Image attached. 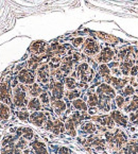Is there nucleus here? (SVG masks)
<instances>
[{
  "instance_id": "nucleus-6",
  "label": "nucleus",
  "mask_w": 138,
  "mask_h": 154,
  "mask_svg": "<svg viewBox=\"0 0 138 154\" xmlns=\"http://www.w3.org/2000/svg\"><path fill=\"white\" fill-rule=\"evenodd\" d=\"M0 100L5 104L11 103V91L5 83L0 84Z\"/></svg>"
},
{
  "instance_id": "nucleus-17",
  "label": "nucleus",
  "mask_w": 138,
  "mask_h": 154,
  "mask_svg": "<svg viewBox=\"0 0 138 154\" xmlns=\"http://www.w3.org/2000/svg\"><path fill=\"white\" fill-rule=\"evenodd\" d=\"M138 109V97L135 96L133 98V100L130 101V103H127V105L124 106V112L125 113H132V112H135Z\"/></svg>"
},
{
  "instance_id": "nucleus-4",
  "label": "nucleus",
  "mask_w": 138,
  "mask_h": 154,
  "mask_svg": "<svg viewBox=\"0 0 138 154\" xmlns=\"http://www.w3.org/2000/svg\"><path fill=\"white\" fill-rule=\"evenodd\" d=\"M111 117L113 118V120L115 121L116 125H118L119 127H127V117L122 113L121 111H113L111 112Z\"/></svg>"
},
{
  "instance_id": "nucleus-30",
  "label": "nucleus",
  "mask_w": 138,
  "mask_h": 154,
  "mask_svg": "<svg viewBox=\"0 0 138 154\" xmlns=\"http://www.w3.org/2000/svg\"><path fill=\"white\" fill-rule=\"evenodd\" d=\"M65 85L67 86V88L69 89H75L77 86V83H75V80L73 78H66L65 80Z\"/></svg>"
},
{
  "instance_id": "nucleus-1",
  "label": "nucleus",
  "mask_w": 138,
  "mask_h": 154,
  "mask_svg": "<svg viewBox=\"0 0 138 154\" xmlns=\"http://www.w3.org/2000/svg\"><path fill=\"white\" fill-rule=\"evenodd\" d=\"M97 95L100 102H109L112 99L116 98V91L114 87L109 86V84H101L97 89Z\"/></svg>"
},
{
  "instance_id": "nucleus-23",
  "label": "nucleus",
  "mask_w": 138,
  "mask_h": 154,
  "mask_svg": "<svg viewBox=\"0 0 138 154\" xmlns=\"http://www.w3.org/2000/svg\"><path fill=\"white\" fill-rule=\"evenodd\" d=\"M18 135H23V137L25 139L31 140V139L33 138L34 133H33V131H32V129H30V128H23V129L18 131Z\"/></svg>"
},
{
  "instance_id": "nucleus-19",
  "label": "nucleus",
  "mask_w": 138,
  "mask_h": 154,
  "mask_svg": "<svg viewBox=\"0 0 138 154\" xmlns=\"http://www.w3.org/2000/svg\"><path fill=\"white\" fill-rule=\"evenodd\" d=\"M10 117V109L8 104L0 102V119L1 120H8Z\"/></svg>"
},
{
  "instance_id": "nucleus-31",
  "label": "nucleus",
  "mask_w": 138,
  "mask_h": 154,
  "mask_svg": "<svg viewBox=\"0 0 138 154\" xmlns=\"http://www.w3.org/2000/svg\"><path fill=\"white\" fill-rule=\"evenodd\" d=\"M18 118L23 121H28L30 119V114L26 109H21L18 112Z\"/></svg>"
},
{
  "instance_id": "nucleus-10",
  "label": "nucleus",
  "mask_w": 138,
  "mask_h": 154,
  "mask_svg": "<svg viewBox=\"0 0 138 154\" xmlns=\"http://www.w3.org/2000/svg\"><path fill=\"white\" fill-rule=\"evenodd\" d=\"M19 82L23 84H34V77L32 75V73H30L28 70H23L18 75Z\"/></svg>"
},
{
  "instance_id": "nucleus-26",
  "label": "nucleus",
  "mask_w": 138,
  "mask_h": 154,
  "mask_svg": "<svg viewBox=\"0 0 138 154\" xmlns=\"http://www.w3.org/2000/svg\"><path fill=\"white\" fill-rule=\"evenodd\" d=\"M99 104V97L97 94L90 93L88 96V105L90 107H96Z\"/></svg>"
},
{
  "instance_id": "nucleus-15",
  "label": "nucleus",
  "mask_w": 138,
  "mask_h": 154,
  "mask_svg": "<svg viewBox=\"0 0 138 154\" xmlns=\"http://www.w3.org/2000/svg\"><path fill=\"white\" fill-rule=\"evenodd\" d=\"M124 154H138V140L131 141L123 149Z\"/></svg>"
},
{
  "instance_id": "nucleus-11",
  "label": "nucleus",
  "mask_w": 138,
  "mask_h": 154,
  "mask_svg": "<svg viewBox=\"0 0 138 154\" xmlns=\"http://www.w3.org/2000/svg\"><path fill=\"white\" fill-rule=\"evenodd\" d=\"M109 79L106 80L109 83H111L114 86V88L116 89H121L124 87V85L127 84V80L120 79V78H116V77H107Z\"/></svg>"
},
{
  "instance_id": "nucleus-2",
  "label": "nucleus",
  "mask_w": 138,
  "mask_h": 154,
  "mask_svg": "<svg viewBox=\"0 0 138 154\" xmlns=\"http://www.w3.org/2000/svg\"><path fill=\"white\" fill-rule=\"evenodd\" d=\"M26 91L21 87H16L13 94V103L16 106H23L26 104Z\"/></svg>"
},
{
  "instance_id": "nucleus-24",
  "label": "nucleus",
  "mask_w": 138,
  "mask_h": 154,
  "mask_svg": "<svg viewBox=\"0 0 138 154\" xmlns=\"http://www.w3.org/2000/svg\"><path fill=\"white\" fill-rule=\"evenodd\" d=\"M133 67V61H125L123 63H121L120 66V69H121V72L124 75H127L131 72V69Z\"/></svg>"
},
{
  "instance_id": "nucleus-21",
  "label": "nucleus",
  "mask_w": 138,
  "mask_h": 154,
  "mask_svg": "<svg viewBox=\"0 0 138 154\" xmlns=\"http://www.w3.org/2000/svg\"><path fill=\"white\" fill-rule=\"evenodd\" d=\"M72 106L75 107L77 111L80 112H86L88 109V106L86 104L85 102L83 101L82 99H75L72 101Z\"/></svg>"
},
{
  "instance_id": "nucleus-38",
  "label": "nucleus",
  "mask_w": 138,
  "mask_h": 154,
  "mask_svg": "<svg viewBox=\"0 0 138 154\" xmlns=\"http://www.w3.org/2000/svg\"><path fill=\"white\" fill-rule=\"evenodd\" d=\"M138 73V67H132L131 69V75H136Z\"/></svg>"
},
{
  "instance_id": "nucleus-34",
  "label": "nucleus",
  "mask_w": 138,
  "mask_h": 154,
  "mask_svg": "<svg viewBox=\"0 0 138 154\" xmlns=\"http://www.w3.org/2000/svg\"><path fill=\"white\" fill-rule=\"evenodd\" d=\"M27 146H28V143H27V139H25V138H19V139H17V143H15V147L17 148V149H26L27 148Z\"/></svg>"
},
{
  "instance_id": "nucleus-3",
  "label": "nucleus",
  "mask_w": 138,
  "mask_h": 154,
  "mask_svg": "<svg viewBox=\"0 0 138 154\" xmlns=\"http://www.w3.org/2000/svg\"><path fill=\"white\" fill-rule=\"evenodd\" d=\"M30 122H32L34 125L36 127H43L44 123H46V121L48 120L47 116H46L45 113L43 112H34L30 115Z\"/></svg>"
},
{
  "instance_id": "nucleus-39",
  "label": "nucleus",
  "mask_w": 138,
  "mask_h": 154,
  "mask_svg": "<svg viewBox=\"0 0 138 154\" xmlns=\"http://www.w3.org/2000/svg\"><path fill=\"white\" fill-rule=\"evenodd\" d=\"M82 42H83V39H82V38H77V39H75V41H73V44H75V46H79Z\"/></svg>"
},
{
  "instance_id": "nucleus-14",
  "label": "nucleus",
  "mask_w": 138,
  "mask_h": 154,
  "mask_svg": "<svg viewBox=\"0 0 138 154\" xmlns=\"http://www.w3.org/2000/svg\"><path fill=\"white\" fill-rule=\"evenodd\" d=\"M28 109L30 111H34V112H37V111H41V101L39 99H37L36 97H33L29 102H28Z\"/></svg>"
},
{
  "instance_id": "nucleus-8",
  "label": "nucleus",
  "mask_w": 138,
  "mask_h": 154,
  "mask_svg": "<svg viewBox=\"0 0 138 154\" xmlns=\"http://www.w3.org/2000/svg\"><path fill=\"white\" fill-rule=\"evenodd\" d=\"M96 120L102 125L103 127H107L109 129H114V125H115V121L113 120V118L109 116H100V117H96Z\"/></svg>"
},
{
  "instance_id": "nucleus-37",
  "label": "nucleus",
  "mask_w": 138,
  "mask_h": 154,
  "mask_svg": "<svg viewBox=\"0 0 138 154\" xmlns=\"http://www.w3.org/2000/svg\"><path fill=\"white\" fill-rule=\"evenodd\" d=\"M59 154H72V153H71V151L68 149V148L62 147L61 149H60V151H59Z\"/></svg>"
},
{
  "instance_id": "nucleus-9",
  "label": "nucleus",
  "mask_w": 138,
  "mask_h": 154,
  "mask_svg": "<svg viewBox=\"0 0 138 154\" xmlns=\"http://www.w3.org/2000/svg\"><path fill=\"white\" fill-rule=\"evenodd\" d=\"M31 147L35 154H49L48 153L47 148H46V145L41 143L39 140L33 141V143H31Z\"/></svg>"
},
{
  "instance_id": "nucleus-18",
  "label": "nucleus",
  "mask_w": 138,
  "mask_h": 154,
  "mask_svg": "<svg viewBox=\"0 0 138 154\" xmlns=\"http://www.w3.org/2000/svg\"><path fill=\"white\" fill-rule=\"evenodd\" d=\"M65 130H66V132H67L70 136H72V137H75V136L77 135V132H75V122L72 121L71 118H69V119L66 120Z\"/></svg>"
},
{
  "instance_id": "nucleus-35",
  "label": "nucleus",
  "mask_w": 138,
  "mask_h": 154,
  "mask_svg": "<svg viewBox=\"0 0 138 154\" xmlns=\"http://www.w3.org/2000/svg\"><path fill=\"white\" fill-rule=\"evenodd\" d=\"M129 119H130V121H131V122L138 125V109H137V111L132 112V113L129 114Z\"/></svg>"
},
{
  "instance_id": "nucleus-16",
  "label": "nucleus",
  "mask_w": 138,
  "mask_h": 154,
  "mask_svg": "<svg viewBox=\"0 0 138 154\" xmlns=\"http://www.w3.org/2000/svg\"><path fill=\"white\" fill-rule=\"evenodd\" d=\"M98 45L91 39H87L85 46V52L88 53V54H95L96 52H98Z\"/></svg>"
},
{
  "instance_id": "nucleus-25",
  "label": "nucleus",
  "mask_w": 138,
  "mask_h": 154,
  "mask_svg": "<svg viewBox=\"0 0 138 154\" xmlns=\"http://www.w3.org/2000/svg\"><path fill=\"white\" fill-rule=\"evenodd\" d=\"M51 131H52L55 135H60L62 132L65 131V125H63L60 120H55L54 123H53V127H52V129H51Z\"/></svg>"
},
{
  "instance_id": "nucleus-32",
  "label": "nucleus",
  "mask_w": 138,
  "mask_h": 154,
  "mask_svg": "<svg viewBox=\"0 0 138 154\" xmlns=\"http://www.w3.org/2000/svg\"><path fill=\"white\" fill-rule=\"evenodd\" d=\"M67 97L69 100H75L80 97V91H77V89H71L70 91H68L67 93Z\"/></svg>"
},
{
  "instance_id": "nucleus-40",
  "label": "nucleus",
  "mask_w": 138,
  "mask_h": 154,
  "mask_svg": "<svg viewBox=\"0 0 138 154\" xmlns=\"http://www.w3.org/2000/svg\"><path fill=\"white\" fill-rule=\"evenodd\" d=\"M23 154H34V153H33V151H32V150L26 149V150H25V152H23Z\"/></svg>"
},
{
  "instance_id": "nucleus-5",
  "label": "nucleus",
  "mask_w": 138,
  "mask_h": 154,
  "mask_svg": "<svg viewBox=\"0 0 138 154\" xmlns=\"http://www.w3.org/2000/svg\"><path fill=\"white\" fill-rule=\"evenodd\" d=\"M78 75L79 78L83 81H89L93 77V72H91L90 68L88 67L87 64H82L79 68H78Z\"/></svg>"
},
{
  "instance_id": "nucleus-13",
  "label": "nucleus",
  "mask_w": 138,
  "mask_h": 154,
  "mask_svg": "<svg viewBox=\"0 0 138 154\" xmlns=\"http://www.w3.org/2000/svg\"><path fill=\"white\" fill-rule=\"evenodd\" d=\"M37 78H38V81L41 83H48L49 81V73H48V66H43L38 69V72H37Z\"/></svg>"
},
{
  "instance_id": "nucleus-36",
  "label": "nucleus",
  "mask_w": 138,
  "mask_h": 154,
  "mask_svg": "<svg viewBox=\"0 0 138 154\" xmlns=\"http://www.w3.org/2000/svg\"><path fill=\"white\" fill-rule=\"evenodd\" d=\"M39 100H41V103H44V104H46V105L49 104L50 99H49V96H48V94H47V93H41V99H39Z\"/></svg>"
},
{
  "instance_id": "nucleus-12",
  "label": "nucleus",
  "mask_w": 138,
  "mask_h": 154,
  "mask_svg": "<svg viewBox=\"0 0 138 154\" xmlns=\"http://www.w3.org/2000/svg\"><path fill=\"white\" fill-rule=\"evenodd\" d=\"M66 107H67L66 106V103L62 99L55 100L52 103V109H53V111L55 112L57 115H62V114L66 111Z\"/></svg>"
},
{
  "instance_id": "nucleus-29",
  "label": "nucleus",
  "mask_w": 138,
  "mask_h": 154,
  "mask_svg": "<svg viewBox=\"0 0 138 154\" xmlns=\"http://www.w3.org/2000/svg\"><path fill=\"white\" fill-rule=\"evenodd\" d=\"M135 94V89L132 85H125V87L122 89V96L123 97H131Z\"/></svg>"
},
{
  "instance_id": "nucleus-33",
  "label": "nucleus",
  "mask_w": 138,
  "mask_h": 154,
  "mask_svg": "<svg viewBox=\"0 0 138 154\" xmlns=\"http://www.w3.org/2000/svg\"><path fill=\"white\" fill-rule=\"evenodd\" d=\"M99 72L101 75H103V77H109V73H111V70L109 69V67H107L105 64H103V65L100 66L99 68Z\"/></svg>"
},
{
  "instance_id": "nucleus-27",
  "label": "nucleus",
  "mask_w": 138,
  "mask_h": 154,
  "mask_svg": "<svg viewBox=\"0 0 138 154\" xmlns=\"http://www.w3.org/2000/svg\"><path fill=\"white\" fill-rule=\"evenodd\" d=\"M29 93L32 97H37V96H41V93H43V89L39 87V85L37 84H32V86L30 87Z\"/></svg>"
},
{
  "instance_id": "nucleus-28",
  "label": "nucleus",
  "mask_w": 138,
  "mask_h": 154,
  "mask_svg": "<svg viewBox=\"0 0 138 154\" xmlns=\"http://www.w3.org/2000/svg\"><path fill=\"white\" fill-rule=\"evenodd\" d=\"M115 104L117 105V107L119 109H124V106H125V98L123 97V96H121V95L117 96V97L115 98Z\"/></svg>"
},
{
  "instance_id": "nucleus-22",
  "label": "nucleus",
  "mask_w": 138,
  "mask_h": 154,
  "mask_svg": "<svg viewBox=\"0 0 138 154\" xmlns=\"http://www.w3.org/2000/svg\"><path fill=\"white\" fill-rule=\"evenodd\" d=\"M81 132L86 134H93L96 132V127L93 122H85L81 125Z\"/></svg>"
},
{
  "instance_id": "nucleus-7",
  "label": "nucleus",
  "mask_w": 138,
  "mask_h": 154,
  "mask_svg": "<svg viewBox=\"0 0 138 154\" xmlns=\"http://www.w3.org/2000/svg\"><path fill=\"white\" fill-rule=\"evenodd\" d=\"M64 96V86L61 82H57L54 83L52 87V97L55 100H60L62 99Z\"/></svg>"
},
{
  "instance_id": "nucleus-20",
  "label": "nucleus",
  "mask_w": 138,
  "mask_h": 154,
  "mask_svg": "<svg viewBox=\"0 0 138 154\" xmlns=\"http://www.w3.org/2000/svg\"><path fill=\"white\" fill-rule=\"evenodd\" d=\"M114 57V52L112 51L111 49H104L103 51L101 52V54H100L99 57V61L100 62H104V63H106V62H109L112 59H113Z\"/></svg>"
}]
</instances>
